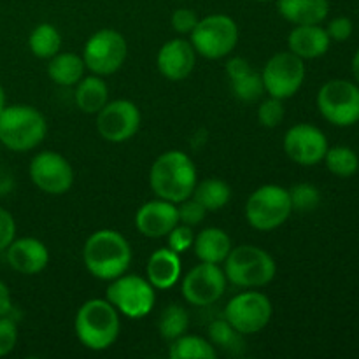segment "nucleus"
<instances>
[{
	"label": "nucleus",
	"instance_id": "obj_1",
	"mask_svg": "<svg viewBox=\"0 0 359 359\" xmlns=\"http://www.w3.org/2000/svg\"><path fill=\"white\" fill-rule=\"evenodd\" d=\"M83 262L95 279L111 283L116 277L126 273L132 262V248L119 231L105 228L86 238Z\"/></svg>",
	"mask_w": 359,
	"mask_h": 359
},
{
	"label": "nucleus",
	"instance_id": "obj_2",
	"mask_svg": "<svg viewBox=\"0 0 359 359\" xmlns=\"http://www.w3.org/2000/svg\"><path fill=\"white\" fill-rule=\"evenodd\" d=\"M198 177L191 158L177 149L160 154L151 165L149 186L158 198L181 203L193 195Z\"/></svg>",
	"mask_w": 359,
	"mask_h": 359
},
{
	"label": "nucleus",
	"instance_id": "obj_3",
	"mask_svg": "<svg viewBox=\"0 0 359 359\" xmlns=\"http://www.w3.org/2000/svg\"><path fill=\"white\" fill-rule=\"evenodd\" d=\"M121 321L119 312L107 298L84 302L74 319L77 340L90 351H105L118 340Z\"/></svg>",
	"mask_w": 359,
	"mask_h": 359
},
{
	"label": "nucleus",
	"instance_id": "obj_4",
	"mask_svg": "<svg viewBox=\"0 0 359 359\" xmlns=\"http://www.w3.org/2000/svg\"><path fill=\"white\" fill-rule=\"evenodd\" d=\"M48 121L39 109L25 104L6 105L0 112V144L13 153H28L42 144Z\"/></svg>",
	"mask_w": 359,
	"mask_h": 359
},
{
	"label": "nucleus",
	"instance_id": "obj_5",
	"mask_svg": "<svg viewBox=\"0 0 359 359\" xmlns=\"http://www.w3.org/2000/svg\"><path fill=\"white\" fill-rule=\"evenodd\" d=\"M223 265L228 283L245 290L266 286L277 273V265L272 256L258 245L242 244L231 248Z\"/></svg>",
	"mask_w": 359,
	"mask_h": 359
},
{
	"label": "nucleus",
	"instance_id": "obj_6",
	"mask_svg": "<svg viewBox=\"0 0 359 359\" xmlns=\"http://www.w3.org/2000/svg\"><path fill=\"white\" fill-rule=\"evenodd\" d=\"M244 212L245 219L255 230H277L290 219L291 212H293L290 191L277 184L259 186L245 202Z\"/></svg>",
	"mask_w": 359,
	"mask_h": 359
},
{
	"label": "nucleus",
	"instance_id": "obj_7",
	"mask_svg": "<svg viewBox=\"0 0 359 359\" xmlns=\"http://www.w3.org/2000/svg\"><path fill=\"white\" fill-rule=\"evenodd\" d=\"M189 37L196 55L207 60H221L237 48L238 27L226 14H210L198 20Z\"/></svg>",
	"mask_w": 359,
	"mask_h": 359
},
{
	"label": "nucleus",
	"instance_id": "obj_8",
	"mask_svg": "<svg viewBox=\"0 0 359 359\" xmlns=\"http://www.w3.org/2000/svg\"><path fill=\"white\" fill-rule=\"evenodd\" d=\"M86 69L95 76H112L118 72L128 56V44L123 34L112 28H104L91 35L83 49Z\"/></svg>",
	"mask_w": 359,
	"mask_h": 359
},
{
	"label": "nucleus",
	"instance_id": "obj_9",
	"mask_svg": "<svg viewBox=\"0 0 359 359\" xmlns=\"http://www.w3.org/2000/svg\"><path fill=\"white\" fill-rule=\"evenodd\" d=\"M105 298L114 305L119 314L132 319L146 318L154 307L156 293L153 284L140 276L123 273L111 280Z\"/></svg>",
	"mask_w": 359,
	"mask_h": 359
},
{
	"label": "nucleus",
	"instance_id": "obj_10",
	"mask_svg": "<svg viewBox=\"0 0 359 359\" xmlns=\"http://www.w3.org/2000/svg\"><path fill=\"white\" fill-rule=\"evenodd\" d=\"M318 109L332 125L347 128L359 121V84L347 79H332L318 93Z\"/></svg>",
	"mask_w": 359,
	"mask_h": 359
},
{
	"label": "nucleus",
	"instance_id": "obj_11",
	"mask_svg": "<svg viewBox=\"0 0 359 359\" xmlns=\"http://www.w3.org/2000/svg\"><path fill=\"white\" fill-rule=\"evenodd\" d=\"M305 76H307L305 60L287 49V51L276 53L266 62L262 72L263 88L269 97L286 100L300 91L305 83Z\"/></svg>",
	"mask_w": 359,
	"mask_h": 359
},
{
	"label": "nucleus",
	"instance_id": "obj_12",
	"mask_svg": "<svg viewBox=\"0 0 359 359\" xmlns=\"http://www.w3.org/2000/svg\"><path fill=\"white\" fill-rule=\"evenodd\" d=\"M273 314L272 302L262 291L248 290L231 298L224 307V319L241 335H256L266 328Z\"/></svg>",
	"mask_w": 359,
	"mask_h": 359
},
{
	"label": "nucleus",
	"instance_id": "obj_13",
	"mask_svg": "<svg viewBox=\"0 0 359 359\" xmlns=\"http://www.w3.org/2000/svg\"><path fill=\"white\" fill-rule=\"evenodd\" d=\"M28 175L35 188L46 195H65L74 184V168L63 154L55 151H41L28 167Z\"/></svg>",
	"mask_w": 359,
	"mask_h": 359
},
{
	"label": "nucleus",
	"instance_id": "obj_14",
	"mask_svg": "<svg viewBox=\"0 0 359 359\" xmlns=\"http://www.w3.org/2000/svg\"><path fill=\"white\" fill-rule=\"evenodd\" d=\"M226 283L224 270L219 265L200 262L184 276L181 291L184 300L193 307H209L221 300L226 291Z\"/></svg>",
	"mask_w": 359,
	"mask_h": 359
},
{
	"label": "nucleus",
	"instance_id": "obj_15",
	"mask_svg": "<svg viewBox=\"0 0 359 359\" xmlns=\"http://www.w3.org/2000/svg\"><path fill=\"white\" fill-rule=\"evenodd\" d=\"M140 111L132 100H109L97 112V132L107 142H126L137 135L140 128Z\"/></svg>",
	"mask_w": 359,
	"mask_h": 359
},
{
	"label": "nucleus",
	"instance_id": "obj_16",
	"mask_svg": "<svg viewBox=\"0 0 359 359\" xmlns=\"http://www.w3.org/2000/svg\"><path fill=\"white\" fill-rule=\"evenodd\" d=\"M283 147L291 161L302 167H314L325 160L330 146L323 130L309 123H298L286 132Z\"/></svg>",
	"mask_w": 359,
	"mask_h": 359
},
{
	"label": "nucleus",
	"instance_id": "obj_17",
	"mask_svg": "<svg viewBox=\"0 0 359 359\" xmlns=\"http://www.w3.org/2000/svg\"><path fill=\"white\" fill-rule=\"evenodd\" d=\"M179 223L177 203L163 198H154L142 203L135 214V226L144 237L163 238Z\"/></svg>",
	"mask_w": 359,
	"mask_h": 359
},
{
	"label": "nucleus",
	"instance_id": "obj_18",
	"mask_svg": "<svg viewBox=\"0 0 359 359\" xmlns=\"http://www.w3.org/2000/svg\"><path fill=\"white\" fill-rule=\"evenodd\" d=\"M196 65V51L186 39H172L165 42L156 56V67L168 81H182Z\"/></svg>",
	"mask_w": 359,
	"mask_h": 359
},
{
	"label": "nucleus",
	"instance_id": "obj_19",
	"mask_svg": "<svg viewBox=\"0 0 359 359\" xmlns=\"http://www.w3.org/2000/svg\"><path fill=\"white\" fill-rule=\"evenodd\" d=\"M4 252L11 269L23 276H37L49 263V249L34 237L14 238Z\"/></svg>",
	"mask_w": 359,
	"mask_h": 359
},
{
	"label": "nucleus",
	"instance_id": "obj_20",
	"mask_svg": "<svg viewBox=\"0 0 359 359\" xmlns=\"http://www.w3.org/2000/svg\"><path fill=\"white\" fill-rule=\"evenodd\" d=\"M332 39L321 25H294L287 35V48L302 60L321 58L328 53Z\"/></svg>",
	"mask_w": 359,
	"mask_h": 359
},
{
	"label": "nucleus",
	"instance_id": "obj_21",
	"mask_svg": "<svg viewBox=\"0 0 359 359\" xmlns=\"http://www.w3.org/2000/svg\"><path fill=\"white\" fill-rule=\"evenodd\" d=\"M226 76L230 79L231 93L242 102H256L265 93L262 74L256 72L251 63L242 56H233L226 63Z\"/></svg>",
	"mask_w": 359,
	"mask_h": 359
},
{
	"label": "nucleus",
	"instance_id": "obj_22",
	"mask_svg": "<svg viewBox=\"0 0 359 359\" xmlns=\"http://www.w3.org/2000/svg\"><path fill=\"white\" fill-rule=\"evenodd\" d=\"M181 270L182 265L179 252L172 251L170 248L158 249L147 259L146 279L153 284L154 290H170L177 284Z\"/></svg>",
	"mask_w": 359,
	"mask_h": 359
},
{
	"label": "nucleus",
	"instance_id": "obj_23",
	"mask_svg": "<svg viewBox=\"0 0 359 359\" xmlns=\"http://www.w3.org/2000/svg\"><path fill=\"white\" fill-rule=\"evenodd\" d=\"M191 248L200 262L221 265L226 259V256L230 255L233 245H231V238L226 231L221 230V228L210 226L195 235Z\"/></svg>",
	"mask_w": 359,
	"mask_h": 359
},
{
	"label": "nucleus",
	"instance_id": "obj_24",
	"mask_svg": "<svg viewBox=\"0 0 359 359\" xmlns=\"http://www.w3.org/2000/svg\"><path fill=\"white\" fill-rule=\"evenodd\" d=\"M277 9L293 25H319L328 18L330 0H277Z\"/></svg>",
	"mask_w": 359,
	"mask_h": 359
},
{
	"label": "nucleus",
	"instance_id": "obj_25",
	"mask_svg": "<svg viewBox=\"0 0 359 359\" xmlns=\"http://www.w3.org/2000/svg\"><path fill=\"white\" fill-rule=\"evenodd\" d=\"M74 102L79 111L86 114H97L109 102V86L104 77L95 74L83 77L74 90Z\"/></svg>",
	"mask_w": 359,
	"mask_h": 359
},
{
	"label": "nucleus",
	"instance_id": "obj_26",
	"mask_svg": "<svg viewBox=\"0 0 359 359\" xmlns=\"http://www.w3.org/2000/svg\"><path fill=\"white\" fill-rule=\"evenodd\" d=\"M84 60L81 55L76 53H56L53 58H49L48 63V76L58 86H76L81 79L84 77Z\"/></svg>",
	"mask_w": 359,
	"mask_h": 359
},
{
	"label": "nucleus",
	"instance_id": "obj_27",
	"mask_svg": "<svg viewBox=\"0 0 359 359\" xmlns=\"http://www.w3.org/2000/svg\"><path fill=\"white\" fill-rule=\"evenodd\" d=\"M191 196L205 207L207 212H216L228 205L231 198V188L223 179L209 177L196 182Z\"/></svg>",
	"mask_w": 359,
	"mask_h": 359
},
{
	"label": "nucleus",
	"instance_id": "obj_28",
	"mask_svg": "<svg viewBox=\"0 0 359 359\" xmlns=\"http://www.w3.org/2000/svg\"><path fill=\"white\" fill-rule=\"evenodd\" d=\"M170 359H216L217 351L207 339L198 335H181L170 342Z\"/></svg>",
	"mask_w": 359,
	"mask_h": 359
},
{
	"label": "nucleus",
	"instance_id": "obj_29",
	"mask_svg": "<svg viewBox=\"0 0 359 359\" xmlns=\"http://www.w3.org/2000/svg\"><path fill=\"white\" fill-rule=\"evenodd\" d=\"M28 48L35 58L49 60L62 51V34L51 23H41L32 30Z\"/></svg>",
	"mask_w": 359,
	"mask_h": 359
},
{
	"label": "nucleus",
	"instance_id": "obj_30",
	"mask_svg": "<svg viewBox=\"0 0 359 359\" xmlns=\"http://www.w3.org/2000/svg\"><path fill=\"white\" fill-rule=\"evenodd\" d=\"M323 161L326 163V168L337 177H353L359 170V158L349 146L328 147Z\"/></svg>",
	"mask_w": 359,
	"mask_h": 359
},
{
	"label": "nucleus",
	"instance_id": "obj_31",
	"mask_svg": "<svg viewBox=\"0 0 359 359\" xmlns=\"http://www.w3.org/2000/svg\"><path fill=\"white\" fill-rule=\"evenodd\" d=\"M189 328V314L186 312L184 307L177 304H170L160 316L158 321V332H160L161 339L175 340L177 337L184 335Z\"/></svg>",
	"mask_w": 359,
	"mask_h": 359
},
{
	"label": "nucleus",
	"instance_id": "obj_32",
	"mask_svg": "<svg viewBox=\"0 0 359 359\" xmlns=\"http://www.w3.org/2000/svg\"><path fill=\"white\" fill-rule=\"evenodd\" d=\"M291 198V207L293 210H300V212H311V210L318 209L321 203V193L314 184L309 182H300L294 184L293 188L287 189Z\"/></svg>",
	"mask_w": 359,
	"mask_h": 359
},
{
	"label": "nucleus",
	"instance_id": "obj_33",
	"mask_svg": "<svg viewBox=\"0 0 359 359\" xmlns=\"http://www.w3.org/2000/svg\"><path fill=\"white\" fill-rule=\"evenodd\" d=\"M210 344L214 347H221L224 351H233L235 346L241 342V333L226 321V319H216L209 325Z\"/></svg>",
	"mask_w": 359,
	"mask_h": 359
},
{
	"label": "nucleus",
	"instance_id": "obj_34",
	"mask_svg": "<svg viewBox=\"0 0 359 359\" xmlns=\"http://www.w3.org/2000/svg\"><path fill=\"white\" fill-rule=\"evenodd\" d=\"M258 121L259 125L265 126V128H277L280 123L284 121V104L279 98L269 97L266 100H263L258 107Z\"/></svg>",
	"mask_w": 359,
	"mask_h": 359
},
{
	"label": "nucleus",
	"instance_id": "obj_35",
	"mask_svg": "<svg viewBox=\"0 0 359 359\" xmlns=\"http://www.w3.org/2000/svg\"><path fill=\"white\" fill-rule=\"evenodd\" d=\"M177 210H179V223L188 224V226L191 228L198 226L207 214L205 207H203L198 200L193 198V196H189V198L182 200L181 203H177Z\"/></svg>",
	"mask_w": 359,
	"mask_h": 359
},
{
	"label": "nucleus",
	"instance_id": "obj_36",
	"mask_svg": "<svg viewBox=\"0 0 359 359\" xmlns=\"http://www.w3.org/2000/svg\"><path fill=\"white\" fill-rule=\"evenodd\" d=\"M18 344V325L9 314L0 316V358L9 356Z\"/></svg>",
	"mask_w": 359,
	"mask_h": 359
},
{
	"label": "nucleus",
	"instance_id": "obj_37",
	"mask_svg": "<svg viewBox=\"0 0 359 359\" xmlns=\"http://www.w3.org/2000/svg\"><path fill=\"white\" fill-rule=\"evenodd\" d=\"M193 241H195V233H193V228L188 226V224L177 223L174 228H172L170 233L167 235L168 248L175 252H186L193 245Z\"/></svg>",
	"mask_w": 359,
	"mask_h": 359
},
{
	"label": "nucleus",
	"instance_id": "obj_38",
	"mask_svg": "<svg viewBox=\"0 0 359 359\" xmlns=\"http://www.w3.org/2000/svg\"><path fill=\"white\" fill-rule=\"evenodd\" d=\"M198 23V16H196L195 11L188 9V7H179L172 13L170 25L177 34L181 35H189L193 32V28Z\"/></svg>",
	"mask_w": 359,
	"mask_h": 359
},
{
	"label": "nucleus",
	"instance_id": "obj_39",
	"mask_svg": "<svg viewBox=\"0 0 359 359\" xmlns=\"http://www.w3.org/2000/svg\"><path fill=\"white\" fill-rule=\"evenodd\" d=\"M326 32H328V35H330V39H332V41L346 42L354 32L353 20H351V18H347V16L333 18V20L328 23V27H326Z\"/></svg>",
	"mask_w": 359,
	"mask_h": 359
},
{
	"label": "nucleus",
	"instance_id": "obj_40",
	"mask_svg": "<svg viewBox=\"0 0 359 359\" xmlns=\"http://www.w3.org/2000/svg\"><path fill=\"white\" fill-rule=\"evenodd\" d=\"M16 238V221L7 209L0 207V252L9 248L11 242Z\"/></svg>",
	"mask_w": 359,
	"mask_h": 359
},
{
	"label": "nucleus",
	"instance_id": "obj_41",
	"mask_svg": "<svg viewBox=\"0 0 359 359\" xmlns=\"http://www.w3.org/2000/svg\"><path fill=\"white\" fill-rule=\"evenodd\" d=\"M13 311V298L11 291L4 280H0V316H6Z\"/></svg>",
	"mask_w": 359,
	"mask_h": 359
},
{
	"label": "nucleus",
	"instance_id": "obj_42",
	"mask_svg": "<svg viewBox=\"0 0 359 359\" xmlns=\"http://www.w3.org/2000/svg\"><path fill=\"white\" fill-rule=\"evenodd\" d=\"M11 188H13V179H11V175L0 172V196L7 195L11 191Z\"/></svg>",
	"mask_w": 359,
	"mask_h": 359
},
{
	"label": "nucleus",
	"instance_id": "obj_43",
	"mask_svg": "<svg viewBox=\"0 0 359 359\" xmlns=\"http://www.w3.org/2000/svg\"><path fill=\"white\" fill-rule=\"evenodd\" d=\"M351 65H353V76H354V79H356V83L359 84V49H358L356 53H354L353 63H351Z\"/></svg>",
	"mask_w": 359,
	"mask_h": 359
},
{
	"label": "nucleus",
	"instance_id": "obj_44",
	"mask_svg": "<svg viewBox=\"0 0 359 359\" xmlns=\"http://www.w3.org/2000/svg\"><path fill=\"white\" fill-rule=\"evenodd\" d=\"M7 105V97H6V90H4V86L0 84V112L4 111V107Z\"/></svg>",
	"mask_w": 359,
	"mask_h": 359
},
{
	"label": "nucleus",
	"instance_id": "obj_45",
	"mask_svg": "<svg viewBox=\"0 0 359 359\" xmlns=\"http://www.w3.org/2000/svg\"><path fill=\"white\" fill-rule=\"evenodd\" d=\"M256 2H272V0H256Z\"/></svg>",
	"mask_w": 359,
	"mask_h": 359
},
{
	"label": "nucleus",
	"instance_id": "obj_46",
	"mask_svg": "<svg viewBox=\"0 0 359 359\" xmlns=\"http://www.w3.org/2000/svg\"><path fill=\"white\" fill-rule=\"evenodd\" d=\"M0 147H2V144H0Z\"/></svg>",
	"mask_w": 359,
	"mask_h": 359
}]
</instances>
